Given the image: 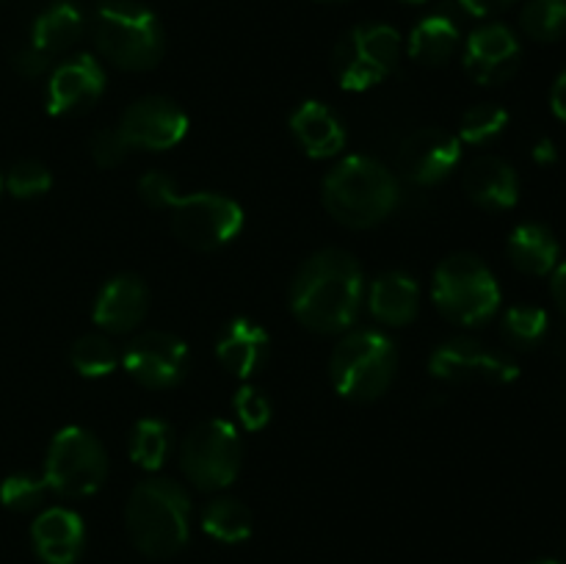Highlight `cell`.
Masks as SVG:
<instances>
[{"label":"cell","instance_id":"6da1fadb","mask_svg":"<svg viewBox=\"0 0 566 564\" xmlns=\"http://www.w3.org/2000/svg\"><path fill=\"white\" fill-rule=\"evenodd\" d=\"M365 302V274L343 249H321L291 282V310L298 324L318 335H340L357 321Z\"/></svg>","mask_w":566,"mask_h":564},{"label":"cell","instance_id":"7a4b0ae2","mask_svg":"<svg viewBox=\"0 0 566 564\" xmlns=\"http://www.w3.org/2000/svg\"><path fill=\"white\" fill-rule=\"evenodd\" d=\"M321 197L337 224L368 230L396 210L401 191L385 164L368 155H348L324 177Z\"/></svg>","mask_w":566,"mask_h":564},{"label":"cell","instance_id":"3957f363","mask_svg":"<svg viewBox=\"0 0 566 564\" xmlns=\"http://www.w3.org/2000/svg\"><path fill=\"white\" fill-rule=\"evenodd\" d=\"M127 536L138 553L169 558L191 534V498L171 479H144L133 487L125 506Z\"/></svg>","mask_w":566,"mask_h":564},{"label":"cell","instance_id":"277c9868","mask_svg":"<svg viewBox=\"0 0 566 564\" xmlns=\"http://www.w3.org/2000/svg\"><path fill=\"white\" fill-rule=\"evenodd\" d=\"M92 31L99 55L119 70L147 72L164 59V25L158 14L138 0H99Z\"/></svg>","mask_w":566,"mask_h":564},{"label":"cell","instance_id":"5b68a950","mask_svg":"<svg viewBox=\"0 0 566 564\" xmlns=\"http://www.w3.org/2000/svg\"><path fill=\"white\" fill-rule=\"evenodd\" d=\"M398 370V348L381 330H354L329 357V379L348 401H376Z\"/></svg>","mask_w":566,"mask_h":564},{"label":"cell","instance_id":"8992f818","mask_svg":"<svg viewBox=\"0 0 566 564\" xmlns=\"http://www.w3.org/2000/svg\"><path fill=\"white\" fill-rule=\"evenodd\" d=\"M431 299L453 324L481 326L501 310V285L484 260L470 252H457L437 265Z\"/></svg>","mask_w":566,"mask_h":564},{"label":"cell","instance_id":"52a82bcc","mask_svg":"<svg viewBox=\"0 0 566 564\" xmlns=\"http://www.w3.org/2000/svg\"><path fill=\"white\" fill-rule=\"evenodd\" d=\"M403 53L401 33L385 22H363L343 33L332 53V70L346 92H368L392 75Z\"/></svg>","mask_w":566,"mask_h":564},{"label":"cell","instance_id":"ba28073f","mask_svg":"<svg viewBox=\"0 0 566 564\" xmlns=\"http://www.w3.org/2000/svg\"><path fill=\"white\" fill-rule=\"evenodd\" d=\"M42 476L55 495L88 498L105 484L108 453L97 435L83 426H64L50 442Z\"/></svg>","mask_w":566,"mask_h":564},{"label":"cell","instance_id":"9c48e42d","mask_svg":"<svg viewBox=\"0 0 566 564\" xmlns=\"http://www.w3.org/2000/svg\"><path fill=\"white\" fill-rule=\"evenodd\" d=\"M241 437L224 418H208L193 426L180 448V464L186 479L197 490H224L241 470Z\"/></svg>","mask_w":566,"mask_h":564},{"label":"cell","instance_id":"30bf717a","mask_svg":"<svg viewBox=\"0 0 566 564\" xmlns=\"http://www.w3.org/2000/svg\"><path fill=\"white\" fill-rule=\"evenodd\" d=\"M243 230V208L227 194L197 191L171 205V232L197 252L227 247Z\"/></svg>","mask_w":566,"mask_h":564},{"label":"cell","instance_id":"8fae6325","mask_svg":"<svg viewBox=\"0 0 566 564\" xmlns=\"http://www.w3.org/2000/svg\"><path fill=\"white\" fill-rule=\"evenodd\" d=\"M429 370L451 385H509L520 376V365L509 354L470 337L440 343L431 352Z\"/></svg>","mask_w":566,"mask_h":564},{"label":"cell","instance_id":"7c38bea8","mask_svg":"<svg viewBox=\"0 0 566 564\" xmlns=\"http://www.w3.org/2000/svg\"><path fill=\"white\" fill-rule=\"evenodd\" d=\"M191 354L188 346L171 332L147 330L133 337L122 352V365L138 385L149 390H169L186 376Z\"/></svg>","mask_w":566,"mask_h":564},{"label":"cell","instance_id":"4fadbf2b","mask_svg":"<svg viewBox=\"0 0 566 564\" xmlns=\"http://www.w3.org/2000/svg\"><path fill=\"white\" fill-rule=\"evenodd\" d=\"M116 130L127 142L130 149H149V153H164L177 147L188 133V116L175 100L149 94L127 105Z\"/></svg>","mask_w":566,"mask_h":564},{"label":"cell","instance_id":"5bb4252c","mask_svg":"<svg viewBox=\"0 0 566 564\" xmlns=\"http://www.w3.org/2000/svg\"><path fill=\"white\" fill-rule=\"evenodd\" d=\"M523 61V44L517 33L503 22H490L470 33L464 44V72L481 86H501L512 81Z\"/></svg>","mask_w":566,"mask_h":564},{"label":"cell","instance_id":"9a60e30c","mask_svg":"<svg viewBox=\"0 0 566 564\" xmlns=\"http://www.w3.org/2000/svg\"><path fill=\"white\" fill-rule=\"evenodd\" d=\"M462 160V142L442 127H423L403 138L398 149V171L418 186L442 182Z\"/></svg>","mask_w":566,"mask_h":564},{"label":"cell","instance_id":"2e32d148","mask_svg":"<svg viewBox=\"0 0 566 564\" xmlns=\"http://www.w3.org/2000/svg\"><path fill=\"white\" fill-rule=\"evenodd\" d=\"M105 70L94 55L83 53L55 66L48 83V111L53 116H72L88 111L105 94Z\"/></svg>","mask_w":566,"mask_h":564},{"label":"cell","instance_id":"e0dca14e","mask_svg":"<svg viewBox=\"0 0 566 564\" xmlns=\"http://www.w3.org/2000/svg\"><path fill=\"white\" fill-rule=\"evenodd\" d=\"M149 313V291L142 276L116 274L99 288L92 307V321L105 332L125 335L142 326Z\"/></svg>","mask_w":566,"mask_h":564},{"label":"cell","instance_id":"ac0fdd59","mask_svg":"<svg viewBox=\"0 0 566 564\" xmlns=\"http://www.w3.org/2000/svg\"><path fill=\"white\" fill-rule=\"evenodd\" d=\"M31 542L44 564H75L86 545V525L72 509L50 506L33 520Z\"/></svg>","mask_w":566,"mask_h":564},{"label":"cell","instance_id":"d6986e66","mask_svg":"<svg viewBox=\"0 0 566 564\" xmlns=\"http://www.w3.org/2000/svg\"><path fill=\"white\" fill-rule=\"evenodd\" d=\"M462 186L470 202L490 213L512 210L520 199V175L497 155H479L464 171Z\"/></svg>","mask_w":566,"mask_h":564},{"label":"cell","instance_id":"ffe728a7","mask_svg":"<svg viewBox=\"0 0 566 564\" xmlns=\"http://www.w3.org/2000/svg\"><path fill=\"white\" fill-rule=\"evenodd\" d=\"M269 352V332L252 318H232L216 341V357H219L221 368L238 379H252L265 365Z\"/></svg>","mask_w":566,"mask_h":564},{"label":"cell","instance_id":"44dd1931","mask_svg":"<svg viewBox=\"0 0 566 564\" xmlns=\"http://www.w3.org/2000/svg\"><path fill=\"white\" fill-rule=\"evenodd\" d=\"M291 133L298 147L315 160L335 158L346 149L348 133L340 116L318 100H304L291 114Z\"/></svg>","mask_w":566,"mask_h":564},{"label":"cell","instance_id":"7402d4cb","mask_svg":"<svg viewBox=\"0 0 566 564\" xmlns=\"http://www.w3.org/2000/svg\"><path fill=\"white\" fill-rule=\"evenodd\" d=\"M509 263L528 276H551L562 260V243L556 232L542 221H523L506 241Z\"/></svg>","mask_w":566,"mask_h":564},{"label":"cell","instance_id":"603a6c76","mask_svg":"<svg viewBox=\"0 0 566 564\" xmlns=\"http://www.w3.org/2000/svg\"><path fill=\"white\" fill-rule=\"evenodd\" d=\"M420 307V288L403 271H385L370 282L368 310L379 324L407 326Z\"/></svg>","mask_w":566,"mask_h":564},{"label":"cell","instance_id":"cb8c5ba5","mask_svg":"<svg viewBox=\"0 0 566 564\" xmlns=\"http://www.w3.org/2000/svg\"><path fill=\"white\" fill-rule=\"evenodd\" d=\"M459 42H462L459 22L451 14H446V11H437V14L423 17L412 28V33L407 39V53L418 64L442 66L453 59V53L459 50Z\"/></svg>","mask_w":566,"mask_h":564},{"label":"cell","instance_id":"d4e9b609","mask_svg":"<svg viewBox=\"0 0 566 564\" xmlns=\"http://www.w3.org/2000/svg\"><path fill=\"white\" fill-rule=\"evenodd\" d=\"M83 33V11L72 0H55L33 20L31 44L48 59L66 53Z\"/></svg>","mask_w":566,"mask_h":564},{"label":"cell","instance_id":"484cf974","mask_svg":"<svg viewBox=\"0 0 566 564\" xmlns=\"http://www.w3.org/2000/svg\"><path fill=\"white\" fill-rule=\"evenodd\" d=\"M202 529L216 542L238 545V542H247L252 536L254 518L247 503H241L238 498H213L202 509Z\"/></svg>","mask_w":566,"mask_h":564},{"label":"cell","instance_id":"4316f807","mask_svg":"<svg viewBox=\"0 0 566 564\" xmlns=\"http://www.w3.org/2000/svg\"><path fill=\"white\" fill-rule=\"evenodd\" d=\"M127 451L142 470H160L171 451V426L160 418L136 420L127 437Z\"/></svg>","mask_w":566,"mask_h":564},{"label":"cell","instance_id":"83f0119b","mask_svg":"<svg viewBox=\"0 0 566 564\" xmlns=\"http://www.w3.org/2000/svg\"><path fill=\"white\" fill-rule=\"evenodd\" d=\"M501 332L506 343L520 352H531V348L542 346V341L551 332V315L539 304H512L503 313Z\"/></svg>","mask_w":566,"mask_h":564},{"label":"cell","instance_id":"f1b7e54d","mask_svg":"<svg viewBox=\"0 0 566 564\" xmlns=\"http://www.w3.org/2000/svg\"><path fill=\"white\" fill-rule=\"evenodd\" d=\"M70 363L83 379H103V376L114 374L116 365L122 363V354L116 352L108 337L83 335L72 343Z\"/></svg>","mask_w":566,"mask_h":564},{"label":"cell","instance_id":"f546056e","mask_svg":"<svg viewBox=\"0 0 566 564\" xmlns=\"http://www.w3.org/2000/svg\"><path fill=\"white\" fill-rule=\"evenodd\" d=\"M520 28L534 42H558L566 36V3L562 0H528L520 11Z\"/></svg>","mask_w":566,"mask_h":564},{"label":"cell","instance_id":"4dcf8cb0","mask_svg":"<svg viewBox=\"0 0 566 564\" xmlns=\"http://www.w3.org/2000/svg\"><path fill=\"white\" fill-rule=\"evenodd\" d=\"M509 125V111L497 103H479L468 108L459 122V142L484 147L492 144L497 136H503Z\"/></svg>","mask_w":566,"mask_h":564},{"label":"cell","instance_id":"1f68e13d","mask_svg":"<svg viewBox=\"0 0 566 564\" xmlns=\"http://www.w3.org/2000/svg\"><path fill=\"white\" fill-rule=\"evenodd\" d=\"M48 481L36 473H11L0 484V503L11 512H33L48 501Z\"/></svg>","mask_w":566,"mask_h":564},{"label":"cell","instance_id":"d6a6232c","mask_svg":"<svg viewBox=\"0 0 566 564\" xmlns=\"http://www.w3.org/2000/svg\"><path fill=\"white\" fill-rule=\"evenodd\" d=\"M6 188L17 199H36L53 188V175L39 160H17L6 175Z\"/></svg>","mask_w":566,"mask_h":564},{"label":"cell","instance_id":"836d02e7","mask_svg":"<svg viewBox=\"0 0 566 564\" xmlns=\"http://www.w3.org/2000/svg\"><path fill=\"white\" fill-rule=\"evenodd\" d=\"M232 409H235L238 420L247 431H260L269 426L271 420V401L265 398L263 390L252 385H243L232 398Z\"/></svg>","mask_w":566,"mask_h":564},{"label":"cell","instance_id":"e575fe53","mask_svg":"<svg viewBox=\"0 0 566 564\" xmlns=\"http://www.w3.org/2000/svg\"><path fill=\"white\" fill-rule=\"evenodd\" d=\"M138 197H142L144 205H149L155 210H171V205L177 202L180 191H177V182L166 171L153 169L147 175H142V180H138Z\"/></svg>","mask_w":566,"mask_h":564},{"label":"cell","instance_id":"d590c367","mask_svg":"<svg viewBox=\"0 0 566 564\" xmlns=\"http://www.w3.org/2000/svg\"><path fill=\"white\" fill-rule=\"evenodd\" d=\"M92 158L94 164L103 166V169H114V166H119L122 160L127 158V153H130V147H127V142L122 138V133L116 130V127H105V130H97L92 138Z\"/></svg>","mask_w":566,"mask_h":564},{"label":"cell","instance_id":"8d00e7d4","mask_svg":"<svg viewBox=\"0 0 566 564\" xmlns=\"http://www.w3.org/2000/svg\"><path fill=\"white\" fill-rule=\"evenodd\" d=\"M48 66H50V59L42 53V50L33 48V44H25V48H20L14 53V70L20 72L22 77H39Z\"/></svg>","mask_w":566,"mask_h":564},{"label":"cell","instance_id":"74e56055","mask_svg":"<svg viewBox=\"0 0 566 564\" xmlns=\"http://www.w3.org/2000/svg\"><path fill=\"white\" fill-rule=\"evenodd\" d=\"M517 0H459L462 11H468L470 17H479V20H486V17H497L503 11H509Z\"/></svg>","mask_w":566,"mask_h":564},{"label":"cell","instance_id":"f35d334b","mask_svg":"<svg viewBox=\"0 0 566 564\" xmlns=\"http://www.w3.org/2000/svg\"><path fill=\"white\" fill-rule=\"evenodd\" d=\"M551 296L566 318V260L564 263H558L556 271L551 274Z\"/></svg>","mask_w":566,"mask_h":564},{"label":"cell","instance_id":"ab89813d","mask_svg":"<svg viewBox=\"0 0 566 564\" xmlns=\"http://www.w3.org/2000/svg\"><path fill=\"white\" fill-rule=\"evenodd\" d=\"M551 108L558 119L566 122V70L553 81L551 88Z\"/></svg>","mask_w":566,"mask_h":564},{"label":"cell","instance_id":"60d3db41","mask_svg":"<svg viewBox=\"0 0 566 564\" xmlns=\"http://www.w3.org/2000/svg\"><path fill=\"white\" fill-rule=\"evenodd\" d=\"M531 158L536 160V164H542V166H551V164H556L558 160V147H556V142H553V138H539V142L534 144V149H531Z\"/></svg>","mask_w":566,"mask_h":564},{"label":"cell","instance_id":"b9f144b4","mask_svg":"<svg viewBox=\"0 0 566 564\" xmlns=\"http://www.w3.org/2000/svg\"><path fill=\"white\" fill-rule=\"evenodd\" d=\"M528 564H564V562H556V558H536V562H528Z\"/></svg>","mask_w":566,"mask_h":564},{"label":"cell","instance_id":"7bdbcfd3","mask_svg":"<svg viewBox=\"0 0 566 564\" xmlns=\"http://www.w3.org/2000/svg\"><path fill=\"white\" fill-rule=\"evenodd\" d=\"M401 3H409V6H420V3H426V0H401Z\"/></svg>","mask_w":566,"mask_h":564},{"label":"cell","instance_id":"ee69618b","mask_svg":"<svg viewBox=\"0 0 566 564\" xmlns=\"http://www.w3.org/2000/svg\"><path fill=\"white\" fill-rule=\"evenodd\" d=\"M324 3H346V0H324Z\"/></svg>","mask_w":566,"mask_h":564},{"label":"cell","instance_id":"f6af8a7d","mask_svg":"<svg viewBox=\"0 0 566 564\" xmlns=\"http://www.w3.org/2000/svg\"><path fill=\"white\" fill-rule=\"evenodd\" d=\"M0 191H3V177H0Z\"/></svg>","mask_w":566,"mask_h":564},{"label":"cell","instance_id":"bcb514c9","mask_svg":"<svg viewBox=\"0 0 566 564\" xmlns=\"http://www.w3.org/2000/svg\"><path fill=\"white\" fill-rule=\"evenodd\" d=\"M562 3H566V0H562Z\"/></svg>","mask_w":566,"mask_h":564}]
</instances>
